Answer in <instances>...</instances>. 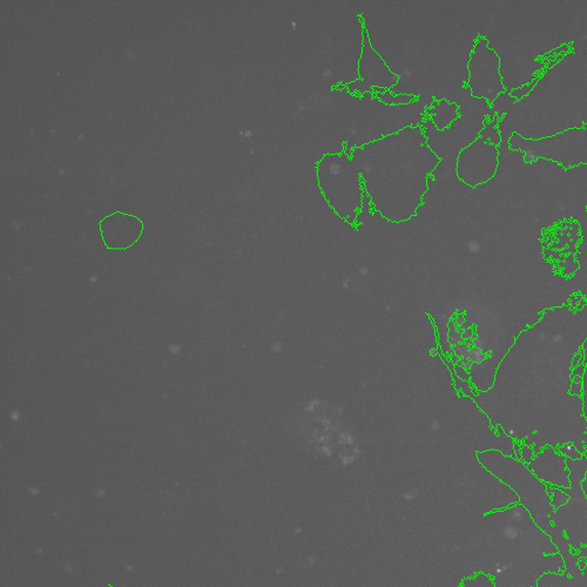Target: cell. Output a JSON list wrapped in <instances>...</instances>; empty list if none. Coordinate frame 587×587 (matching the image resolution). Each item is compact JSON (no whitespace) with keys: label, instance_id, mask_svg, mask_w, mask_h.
Here are the masks:
<instances>
[{"label":"cell","instance_id":"30bf717a","mask_svg":"<svg viewBox=\"0 0 587 587\" xmlns=\"http://www.w3.org/2000/svg\"><path fill=\"white\" fill-rule=\"evenodd\" d=\"M547 490H549V492H551L550 495H553V498H552V502H551V505H552L553 508H557L558 510L559 507L564 506L570 501V496L566 495L565 492H562L560 489H550L549 486H547Z\"/></svg>","mask_w":587,"mask_h":587},{"label":"cell","instance_id":"5b68a950","mask_svg":"<svg viewBox=\"0 0 587 587\" xmlns=\"http://www.w3.org/2000/svg\"><path fill=\"white\" fill-rule=\"evenodd\" d=\"M458 105L445 99H438L432 101V106L425 108L424 117L431 119L433 125L439 131H444L458 117Z\"/></svg>","mask_w":587,"mask_h":587},{"label":"cell","instance_id":"6da1fadb","mask_svg":"<svg viewBox=\"0 0 587 587\" xmlns=\"http://www.w3.org/2000/svg\"><path fill=\"white\" fill-rule=\"evenodd\" d=\"M587 339V302L577 311L570 306L545 310L541 318L517 337L497 369L495 383L475 395L469 383L456 388L489 417L493 430L532 447L534 456L550 445L573 444L587 452V419L580 396L570 393L571 368Z\"/></svg>","mask_w":587,"mask_h":587},{"label":"cell","instance_id":"ba28073f","mask_svg":"<svg viewBox=\"0 0 587 587\" xmlns=\"http://www.w3.org/2000/svg\"><path fill=\"white\" fill-rule=\"evenodd\" d=\"M458 587H495V582H492L489 574L478 572L471 577L463 578Z\"/></svg>","mask_w":587,"mask_h":587},{"label":"cell","instance_id":"7a4b0ae2","mask_svg":"<svg viewBox=\"0 0 587 587\" xmlns=\"http://www.w3.org/2000/svg\"><path fill=\"white\" fill-rule=\"evenodd\" d=\"M477 459L493 477L516 492L523 506L528 508L532 519L547 534L553 537L555 529L550 525L547 516L555 513L551 505L552 498L547 493V485L538 479L524 463L501 451L487 450L477 452Z\"/></svg>","mask_w":587,"mask_h":587},{"label":"cell","instance_id":"277c9868","mask_svg":"<svg viewBox=\"0 0 587 587\" xmlns=\"http://www.w3.org/2000/svg\"><path fill=\"white\" fill-rule=\"evenodd\" d=\"M566 458L567 457L559 456L555 448L547 445L543 452L537 454L526 466L540 481L559 486V489H570V471L566 465Z\"/></svg>","mask_w":587,"mask_h":587},{"label":"cell","instance_id":"9c48e42d","mask_svg":"<svg viewBox=\"0 0 587 587\" xmlns=\"http://www.w3.org/2000/svg\"><path fill=\"white\" fill-rule=\"evenodd\" d=\"M583 349H584L583 362L586 363L585 370H584V375H583V403H584V416H585L587 419V339L585 341V343H584ZM582 486H583L584 492H586L587 491V474H586L585 479H584V481H583Z\"/></svg>","mask_w":587,"mask_h":587},{"label":"cell","instance_id":"7c38bea8","mask_svg":"<svg viewBox=\"0 0 587 587\" xmlns=\"http://www.w3.org/2000/svg\"><path fill=\"white\" fill-rule=\"evenodd\" d=\"M534 453H533V450H532L531 447H523V454H522V460L524 464H529L530 462H531L532 458H533Z\"/></svg>","mask_w":587,"mask_h":587},{"label":"cell","instance_id":"52a82bcc","mask_svg":"<svg viewBox=\"0 0 587 587\" xmlns=\"http://www.w3.org/2000/svg\"><path fill=\"white\" fill-rule=\"evenodd\" d=\"M502 121L501 117L495 116L490 120V122H485V127L479 132L478 137L481 138L486 141V142L495 144V146H501L502 143V135L498 129L499 122Z\"/></svg>","mask_w":587,"mask_h":587},{"label":"cell","instance_id":"3957f363","mask_svg":"<svg viewBox=\"0 0 587 587\" xmlns=\"http://www.w3.org/2000/svg\"><path fill=\"white\" fill-rule=\"evenodd\" d=\"M469 80L465 86L475 98L486 99L493 104L499 95L507 91L503 84L501 58L489 48V40L480 37L475 41L469 60Z\"/></svg>","mask_w":587,"mask_h":587},{"label":"cell","instance_id":"4fadbf2b","mask_svg":"<svg viewBox=\"0 0 587 587\" xmlns=\"http://www.w3.org/2000/svg\"><path fill=\"white\" fill-rule=\"evenodd\" d=\"M570 393H571L572 396H580V397H582L583 390L580 389V384L578 383V382H573V383L571 384Z\"/></svg>","mask_w":587,"mask_h":587},{"label":"cell","instance_id":"8992f818","mask_svg":"<svg viewBox=\"0 0 587 587\" xmlns=\"http://www.w3.org/2000/svg\"><path fill=\"white\" fill-rule=\"evenodd\" d=\"M374 98L378 99V100L383 102L384 105H390V106L392 107H397L399 106V105H406L415 102L417 100L418 95L404 94V93H400V94L396 95L391 91H385L383 93H375Z\"/></svg>","mask_w":587,"mask_h":587},{"label":"cell","instance_id":"8fae6325","mask_svg":"<svg viewBox=\"0 0 587 587\" xmlns=\"http://www.w3.org/2000/svg\"><path fill=\"white\" fill-rule=\"evenodd\" d=\"M539 79H540V77L535 78V79L532 80V83L528 84V85H523L522 87H518V88L511 91V93H510L511 98H513L516 101H519L520 99H524L530 92L532 91V88H533L534 85L538 83V80Z\"/></svg>","mask_w":587,"mask_h":587}]
</instances>
